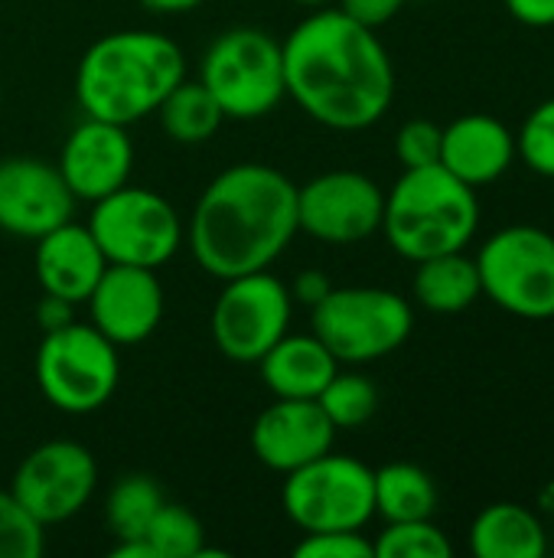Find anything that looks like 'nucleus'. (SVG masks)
<instances>
[{"instance_id": "obj_1", "label": "nucleus", "mask_w": 554, "mask_h": 558, "mask_svg": "<svg viewBox=\"0 0 554 558\" xmlns=\"http://www.w3.org/2000/svg\"><path fill=\"white\" fill-rule=\"evenodd\" d=\"M284 49V85L297 108L330 131H366L395 101V65L376 29L340 7H317Z\"/></svg>"}, {"instance_id": "obj_2", "label": "nucleus", "mask_w": 554, "mask_h": 558, "mask_svg": "<svg viewBox=\"0 0 554 558\" xmlns=\"http://www.w3.org/2000/svg\"><path fill=\"white\" fill-rule=\"evenodd\" d=\"M297 232V186L291 177L268 163H235L196 199L186 239L196 265L229 281L271 268Z\"/></svg>"}, {"instance_id": "obj_3", "label": "nucleus", "mask_w": 554, "mask_h": 558, "mask_svg": "<svg viewBox=\"0 0 554 558\" xmlns=\"http://www.w3.org/2000/svg\"><path fill=\"white\" fill-rule=\"evenodd\" d=\"M186 78L183 49L153 29H121L95 39L75 72V98L88 118L134 124Z\"/></svg>"}, {"instance_id": "obj_4", "label": "nucleus", "mask_w": 554, "mask_h": 558, "mask_svg": "<svg viewBox=\"0 0 554 558\" xmlns=\"http://www.w3.org/2000/svg\"><path fill=\"white\" fill-rule=\"evenodd\" d=\"M379 232L408 262L464 252L480 232L477 190L441 163L411 167L385 193Z\"/></svg>"}, {"instance_id": "obj_5", "label": "nucleus", "mask_w": 554, "mask_h": 558, "mask_svg": "<svg viewBox=\"0 0 554 558\" xmlns=\"http://www.w3.org/2000/svg\"><path fill=\"white\" fill-rule=\"evenodd\" d=\"M199 82L219 101L225 118L258 121L271 114L284 95V49L258 26H235L212 39L202 56Z\"/></svg>"}, {"instance_id": "obj_6", "label": "nucleus", "mask_w": 554, "mask_h": 558, "mask_svg": "<svg viewBox=\"0 0 554 558\" xmlns=\"http://www.w3.org/2000/svg\"><path fill=\"white\" fill-rule=\"evenodd\" d=\"M310 327L340 363L362 366L408 343L415 311L408 298L389 288H333L310 307Z\"/></svg>"}, {"instance_id": "obj_7", "label": "nucleus", "mask_w": 554, "mask_h": 558, "mask_svg": "<svg viewBox=\"0 0 554 558\" xmlns=\"http://www.w3.org/2000/svg\"><path fill=\"white\" fill-rule=\"evenodd\" d=\"M477 258L483 298L519 320H554V235L539 226L496 229Z\"/></svg>"}, {"instance_id": "obj_8", "label": "nucleus", "mask_w": 554, "mask_h": 558, "mask_svg": "<svg viewBox=\"0 0 554 558\" xmlns=\"http://www.w3.org/2000/svg\"><path fill=\"white\" fill-rule=\"evenodd\" d=\"M118 347L91 324H65L42 333L36 350V383L46 402L65 415L104 409L118 389Z\"/></svg>"}, {"instance_id": "obj_9", "label": "nucleus", "mask_w": 554, "mask_h": 558, "mask_svg": "<svg viewBox=\"0 0 554 558\" xmlns=\"http://www.w3.org/2000/svg\"><path fill=\"white\" fill-rule=\"evenodd\" d=\"M284 477L281 507L304 533L366 530L376 517V471L349 454L327 451Z\"/></svg>"}, {"instance_id": "obj_10", "label": "nucleus", "mask_w": 554, "mask_h": 558, "mask_svg": "<svg viewBox=\"0 0 554 558\" xmlns=\"http://www.w3.org/2000/svg\"><path fill=\"white\" fill-rule=\"evenodd\" d=\"M88 229L108 265L163 268L183 245V219L170 199L144 186H121L91 203Z\"/></svg>"}, {"instance_id": "obj_11", "label": "nucleus", "mask_w": 554, "mask_h": 558, "mask_svg": "<svg viewBox=\"0 0 554 558\" xmlns=\"http://www.w3.org/2000/svg\"><path fill=\"white\" fill-rule=\"evenodd\" d=\"M291 327V288L274 275L229 278L212 304V340L232 363H258Z\"/></svg>"}, {"instance_id": "obj_12", "label": "nucleus", "mask_w": 554, "mask_h": 558, "mask_svg": "<svg viewBox=\"0 0 554 558\" xmlns=\"http://www.w3.org/2000/svg\"><path fill=\"white\" fill-rule=\"evenodd\" d=\"M95 487H98V464L85 445L46 441L20 461L10 494L46 530L82 513Z\"/></svg>"}, {"instance_id": "obj_13", "label": "nucleus", "mask_w": 554, "mask_h": 558, "mask_svg": "<svg viewBox=\"0 0 554 558\" xmlns=\"http://www.w3.org/2000/svg\"><path fill=\"white\" fill-rule=\"evenodd\" d=\"M382 186L356 170H330L297 186V229L327 245H356L382 229Z\"/></svg>"}, {"instance_id": "obj_14", "label": "nucleus", "mask_w": 554, "mask_h": 558, "mask_svg": "<svg viewBox=\"0 0 554 558\" xmlns=\"http://www.w3.org/2000/svg\"><path fill=\"white\" fill-rule=\"evenodd\" d=\"M75 196L56 163L39 157L0 160V232L39 239L75 213Z\"/></svg>"}, {"instance_id": "obj_15", "label": "nucleus", "mask_w": 554, "mask_h": 558, "mask_svg": "<svg viewBox=\"0 0 554 558\" xmlns=\"http://www.w3.org/2000/svg\"><path fill=\"white\" fill-rule=\"evenodd\" d=\"M85 304L91 327L114 347H137L163 320V284L153 268L108 265Z\"/></svg>"}, {"instance_id": "obj_16", "label": "nucleus", "mask_w": 554, "mask_h": 558, "mask_svg": "<svg viewBox=\"0 0 554 558\" xmlns=\"http://www.w3.org/2000/svg\"><path fill=\"white\" fill-rule=\"evenodd\" d=\"M56 167L75 199L98 203L101 196L131 183L134 144L127 137V128L85 114L69 131Z\"/></svg>"}, {"instance_id": "obj_17", "label": "nucleus", "mask_w": 554, "mask_h": 558, "mask_svg": "<svg viewBox=\"0 0 554 558\" xmlns=\"http://www.w3.org/2000/svg\"><path fill=\"white\" fill-rule=\"evenodd\" d=\"M333 441L336 428L317 399H278L251 425L255 458L278 474H291L323 458L333 451Z\"/></svg>"}, {"instance_id": "obj_18", "label": "nucleus", "mask_w": 554, "mask_h": 558, "mask_svg": "<svg viewBox=\"0 0 554 558\" xmlns=\"http://www.w3.org/2000/svg\"><path fill=\"white\" fill-rule=\"evenodd\" d=\"M516 160V134L496 114H460L441 131V167L473 190L503 180Z\"/></svg>"}, {"instance_id": "obj_19", "label": "nucleus", "mask_w": 554, "mask_h": 558, "mask_svg": "<svg viewBox=\"0 0 554 558\" xmlns=\"http://www.w3.org/2000/svg\"><path fill=\"white\" fill-rule=\"evenodd\" d=\"M33 268H36V281H39L42 294H56L72 304H85L88 294L95 291L98 278L104 275L108 258L98 248L91 229L69 219L36 239Z\"/></svg>"}, {"instance_id": "obj_20", "label": "nucleus", "mask_w": 554, "mask_h": 558, "mask_svg": "<svg viewBox=\"0 0 554 558\" xmlns=\"http://www.w3.org/2000/svg\"><path fill=\"white\" fill-rule=\"evenodd\" d=\"M261 383L274 399H317L327 383L340 373V360L327 343L310 333H284L261 360Z\"/></svg>"}, {"instance_id": "obj_21", "label": "nucleus", "mask_w": 554, "mask_h": 558, "mask_svg": "<svg viewBox=\"0 0 554 558\" xmlns=\"http://www.w3.org/2000/svg\"><path fill=\"white\" fill-rule=\"evenodd\" d=\"M467 546L477 558H545L549 533L535 510L500 500L473 517Z\"/></svg>"}, {"instance_id": "obj_22", "label": "nucleus", "mask_w": 554, "mask_h": 558, "mask_svg": "<svg viewBox=\"0 0 554 558\" xmlns=\"http://www.w3.org/2000/svg\"><path fill=\"white\" fill-rule=\"evenodd\" d=\"M411 294L431 314L470 311L483 298L477 258H470L467 252H444V255L415 262Z\"/></svg>"}, {"instance_id": "obj_23", "label": "nucleus", "mask_w": 554, "mask_h": 558, "mask_svg": "<svg viewBox=\"0 0 554 558\" xmlns=\"http://www.w3.org/2000/svg\"><path fill=\"white\" fill-rule=\"evenodd\" d=\"M376 517L385 523H405V520H431L438 510V484L434 477L418 464H385L376 471Z\"/></svg>"}, {"instance_id": "obj_24", "label": "nucleus", "mask_w": 554, "mask_h": 558, "mask_svg": "<svg viewBox=\"0 0 554 558\" xmlns=\"http://www.w3.org/2000/svg\"><path fill=\"white\" fill-rule=\"evenodd\" d=\"M157 114H160L163 131H167L176 144H202V141H209V137L222 128V121H225L219 101L206 92V85H202L199 78H196V82L183 78V82L160 101Z\"/></svg>"}, {"instance_id": "obj_25", "label": "nucleus", "mask_w": 554, "mask_h": 558, "mask_svg": "<svg viewBox=\"0 0 554 558\" xmlns=\"http://www.w3.org/2000/svg\"><path fill=\"white\" fill-rule=\"evenodd\" d=\"M163 504H167L163 490L153 477L127 474L111 487L104 517H108V526L118 539H140Z\"/></svg>"}, {"instance_id": "obj_26", "label": "nucleus", "mask_w": 554, "mask_h": 558, "mask_svg": "<svg viewBox=\"0 0 554 558\" xmlns=\"http://www.w3.org/2000/svg\"><path fill=\"white\" fill-rule=\"evenodd\" d=\"M317 402L336 432H356L379 412V389L359 373H336L317 396Z\"/></svg>"}, {"instance_id": "obj_27", "label": "nucleus", "mask_w": 554, "mask_h": 558, "mask_svg": "<svg viewBox=\"0 0 554 558\" xmlns=\"http://www.w3.org/2000/svg\"><path fill=\"white\" fill-rule=\"evenodd\" d=\"M140 539L153 558H199L206 549L202 523L176 504H163Z\"/></svg>"}, {"instance_id": "obj_28", "label": "nucleus", "mask_w": 554, "mask_h": 558, "mask_svg": "<svg viewBox=\"0 0 554 558\" xmlns=\"http://www.w3.org/2000/svg\"><path fill=\"white\" fill-rule=\"evenodd\" d=\"M376 558H451L454 543L434 520H405L385 523L372 539Z\"/></svg>"}, {"instance_id": "obj_29", "label": "nucleus", "mask_w": 554, "mask_h": 558, "mask_svg": "<svg viewBox=\"0 0 554 558\" xmlns=\"http://www.w3.org/2000/svg\"><path fill=\"white\" fill-rule=\"evenodd\" d=\"M516 157L539 177L554 180V95L539 101L516 131Z\"/></svg>"}, {"instance_id": "obj_30", "label": "nucleus", "mask_w": 554, "mask_h": 558, "mask_svg": "<svg viewBox=\"0 0 554 558\" xmlns=\"http://www.w3.org/2000/svg\"><path fill=\"white\" fill-rule=\"evenodd\" d=\"M46 553V530L0 490V558H39Z\"/></svg>"}, {"instance_id": "obj_31", "label": "nucleus", "mask_w": 554, "mask_h": 558, "mask_svg": "<svg viewBox=\"0 0 554 558\" xmlns=\"http://www.w3.org/2000/svg\"><path fill=\"white\" fill-rule=\"evenodd\" d=\"M441 124L428 118L405 121L395 134V157L405 170L411 167H431L441 163Z\"/></svg>"}, {"instance_id": "obj_32", "label": "nucleus", "mask_w": 554, "mask_h": 558, "mask_svg": "<svg viewBox=\"0 0 554 558\" xmlns=\"http://www.w3.org/2000/svg\"><path fill=\"white\" fill-rule=\"evenodd\" d=\"M297 558H376L372 539L362 530H330V533H304L294 546Z\"/></svg>"}, {"instance_id": "obj_33", "label": "nucleus", "mask_w": 554, "mask_h": 558, "mask_svg": "<svg viewBox=\"0 0 554 558\" xmlns=\"http://www.w3.org/2000/svg\"><path fill=\"white\" fill-rule=\"evenodd\" d=\"M405 3H408V0H336V7H340L346 16H353L356 23H362V26H369V29H379V26H385L389 20H395L398 10H402Z\"/></svg>"}, {"instance_id": "obj_34", "label": "nucleus", "mask_w": 554, "mask_h": 558, "mask_svg": "<svg viewBox=\"0 0 554 558\" xmlns=\"http://www.w3.org/2000/svg\"><path fill=\"white\" fill-rule=\"evenodd\" d=\"M509 16L532 29H552L554 26V0H503Z\"/></svg>"}, {"instance_id": "obj_35", "label": "nucleus", "mask_w": 554, "mask_h": 558, "mask_svg": "<svg viewBox=\"0 0 554 558\" xmlns=\"http://www.w3.org/2000/svg\"><path fill=\"white\" fill-rule=\"evenodd\" d=\"M330 291H333V281H330L323 271H317V268L300 271V275L294 278V288H291L294 301H300L304 307H317Z\"/></svg>"}, {"instance_id": "obj_36", "label": "nucleus", "mask_w": 554, "mask_h": 558, "mask_svg": "<svg viewBox=\"0 0 554 558\" xmlns=\"http://www.w3.org/2000/svg\"><path fill=\"white\" fill-rule=\"evenodd\" d=\"M75 307H78V304H72V301H65V298L42 294V301H39V307H36V320H39L42 333L72 324V320H75Z\"/></svg>"}, {"instance_id": "obj_37", "label": "nucleus", "mask_w": 554, "mask_h": 558, "mask_svg": "<svg viewBox=\"0 0 554 558\" xmlns=\"http://www.w3.org/2000/svg\"><path fill=\"white\" fill-rule=\"evenodd\" d=\"M150 13H163V16H176V13H189L196 7H202L206 0H140Z\"/></svg>"}, {"instance_id": "obj_38", "label": "nucleus", "mask_w": 554, "mask_h": 558, "mask_svg": "<svg viewBox=\"0 0 554 558\" xmlns=\"http://www.w3.org/2000/svg\"><path fill=\"white\" fill-rule=\"evenodd\" d=\"M294 3H300V7H327L333 0H294Z\"/></svg>"}, {"instance_id": "obj_39", "label": "nucleus", "mask_w": 554, "mask_h": 558, "mask_svg": "<svg viewBox=\"0 0 554 558\" xmlns=\"http://www.w3.org/2000/svg\"><path fill=\"white\" fill-rule=\"evenodd\" d=\"M0 101H3V88H0Z\"/></svg>"}]
</instances>
